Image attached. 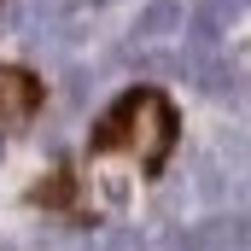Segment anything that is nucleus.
<instances>
[{"label": "nucleus", "mask_w": 251, "mask_h": 251, "mask_svg": "<svg viewBox=\"0 0 251 251\" xmlns=\"http://www.w3.org/2000/svg\"><path fill=\"white\" fill-rule=\"evenodd\" d=\"M100 251H146V240L134 234V228H117V234H105V246Z\"/></svg>", "instance_id": "nucleus-6"}, {"label": "nucleus", "mask_w": 251, "mask_h": 251, "mask_svg": "<svg viewBox=\"0 0 251 251\" xmlns=\"http://www.w3.org/2000/svg\"><path fill=\"white\" fill-rule=\"evenodd\" d=\"M181 29V0H152L140 12V35H176Z\"/></svg>", "instance_id": "nucleus-3"}, {"label": "nucleus", "mask_w": 251, "mask_h": 251, "mask_svg": "<svg viewBox=\"0 0 251 251\" xmlns=\"http://www.w3.org/2000/svg\"><path fill=\"white\" fill-rule=\"evenodd\" d=\"M41 105V82L18 64H0V123H29Z\"/></svg>", "instance_id": "nucleus-2"}, {"label": "nucleus", "mask_w": 251, "mask_h": 251, "mask_svg": "<svg viewBox=\"0 0 251 251\" xmlns=\"http://www.w3.org/2000/svg\"><path fill=\"white\" fill-rule=\"evenodd\" d=\"M88 146H94V152H117V146H128V152H140L146 176H158L164 158H170V146H176V111H170L164 94L134 88V94H123V100L100 117V128L88 134Z\"/></svg>", "instance_id": "nucleus-1"}, {"label": "nucleus", "mask_w": 251, "mask_h": 251, "mask_svg": "<svg viewBox=\"0 0 251 251\" xmlns=\"http://www.w3.org/2000/svg\"><path fill=\"white\" fill-rule=\"evenodd\" d=\"M204 88H210V94H240V76H234L228 64H204Z\"/></svg>", "instance_id": "nucleus-5"}, {"label": "nucleus", "mask_w": 251, "mask_h": 251, "mask_svg": "<svg viewBox=\"0 0 251 251\" xmlns=\"http://www.w3.org/2000/svg\"><path fill=\"white\" fill-rule=\"evenodd\" d=\"M187 35H193V47H199V53H210V47L222 41V12H216V6H199V12H193V24H187Z\"/></svg>", "instance_id": "nucleus-4"}, {"label": "nucleus", "mask_w": 251, "mask_h": 251, "mask_svg": "<svg viewBox=\"0 0 251 251\" xmlns=\"http://www.w3.org/2000/svg\"><path fill=\"white\" fill-rule=\"evenodd\" d=\"M35 199H41V204H64V199H70V176H64V170H59V176H53L47 187L35 193Z\"/></svg>", "instance_id": "nucleus-7"}]
</instances>
